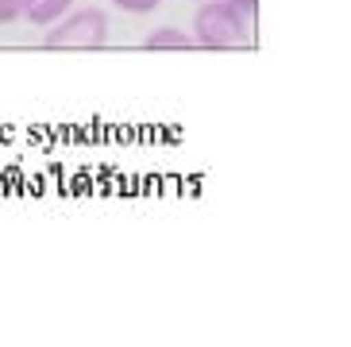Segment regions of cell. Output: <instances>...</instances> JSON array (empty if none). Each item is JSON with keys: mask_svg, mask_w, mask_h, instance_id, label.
I'll use <instances>...</instances> for the list:
<instances>
[{"mask_svg": "<svg viewBox=\"0 0 351 347\" xmlns=\"http://www.w3.org/2000/svg\"><path fill=\"white\" fill-rule=\"evenodd\" d=\"M104 35H108L104 16L93 8H85V12L66 16L58 27H51L47 47H51V51H97V47H104Z\"/></svg>", "mask_w": 351, "mask_h": 347, "instance_id": "obj_1", "label": "cell"}, {"mask_svg": "<svg viewBox=\"0 0 351 347\" xmlns=\"http://www.w3.org/2000/svg\"><path fill=\"white\" fill-rule=\"evenodd\" d=\"M70 8V0H27V20L35 23H51Z\"/></svg>", "mask_w": 351, "mask_h": 347, "instance_id": "obj_2", "label": "cell"}, {"mask_svg": "<svg viewBox=\"0 0 351 347\" xmlns=\"http://www.w3.org/2000/svg\"><path fill=\"white\" fill-rule=\"evenodd\" d=\"M27 12V0H0V23L16 20V16H23Z\"/></svg>", "mask_w": 351, "mask_h": 347, "instance_id": "obj_3", "label": "cell"}, {"mask_svg": "<svg viewBox=\"0 0 351 347\" xmlns=\"http://www.w3.org/2000/svg\"><path fill=\"white\" fill-rule=\"evenodd\" d=\"M120 8H128V12H151L158 4V0H116Z\"/></svg>", "mask_w": 351, "mask_h": 347, "instance_id": "obj_4", "label": "cell"}]
</instances>
